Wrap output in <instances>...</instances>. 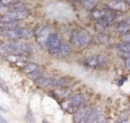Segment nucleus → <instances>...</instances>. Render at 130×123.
Wrapping results in <instances>:
<instances>
[{"mask_svg":"<svg viewBox=\"0 0 130 123\" xmlns=\"http://www.w3.org/2000/svg\"><path fill=\"white\" fill-rule=\"evenodd\" d=\"M34 49L30 43L23 41L22 39L11 40L8 42H0V55L7 56L9 54H32Z\"/></svg>","mask_w":130,"mask_h":123,"instance_id":"1","label":"nucleus"},{"mask_svg":"<svg viewBox=\"0 0 130 123\" xmlns=\"http://www.w3.org/2000/svg\"><path fill=\"white\" fill-rule=\"evenodd\" d=\"M33 36V31L27 27H10V29L0 30V37L2 38H8L11 40H17V39H29Z\"/></svg>","mask_w":130,"mask_h":123,"instance_id":"2","label":"nucleus"},{"mask_svg":"<svg viewBox=\"0 0 130 123\" xmlns=\"http://www.w3.org/2000/svg\"><path fill=\"white\" fill-rule=\"evenodd\" d=\"M83 100H85V97L82 94H75L73 96L64 98V100L61 101V106L66 113L73 114L74 111L83 103Z\"/></svg>","mask_w":130,"mask_h":123,"instance_id":"3","label":"nucleus"},{"mask_svg":"<svg viewBox=\"0 0 130 123\" xmlns=\"http://www.w3.org/2000/svg\"><path fill=\"white\" fill-rule=\"evenodd\" d=\"M62 39L61 37L58 36L57 33H50L49 36H48L47 40H46V45H45V48L48 50V52H49L50 55H53V56H56V54L58 52L59 48H61L62 46Z\"/></svg>","mask_w":130,"mask_h":123,"instance_id":"4","label":"nucleus"},{"mask_svg":"<svg viewBox=\"0 0 130 123\" xmlns=\"http://www.w3.org/2000/svg\"><path fill=\"white\" fill-rule=\"evenodd\" d=\"M50 33H52V29H50L48 25H39L36 31L33 32V36L36 37L37 42H38L41 47L45 48L46 40H47L48 36H49Z\"/></svg>","mask_w":130,"mask_h":123,"instance_id":"5","label":"nucleus"},{"mask_svg":"<svg viewBox=\"0 0 130 123\" xmlns=\"http://www.w3.org/2000/svg\"><path fill=\"white\" fill-rule=\"evenodd\" d=\"M90 111V107L87 105V104H81L75 111H74V117H73V121L74 122H78V123H85V120L87 117L88 113Z\"/></svg>","mask_w":130,"mask_h":123,"instance_id":"6","label":"nucleus"},{"mask_svg":"<svg viewBox=\"0 0 130 123\" xmlns=\"http://www.w3.org/2000/svg\"><path fill=\"white\" fill-rule=\"evenodd\" d=\"M6 59L11 64H15L17 66H21V65H25L29 61V56L26 54H9L7 55Z\"/></svg>","mask_w":130,"mask_h":123,"instance_id":"7","label":"nucleus"},{"mask_svg":"<svg viewBox=\"0 0 130 123\" xmlns=\"http://www.w3.org/2000/svg\"><path fill=\"white\" fill-rule=\"evenodd\" d=\"M79 47L81 48H85L87 46H89L92 41V37L87 30L82 29V30H79Z\"/></svg>","mask_w":130,"mask_h":123,"instance_id":"8","label":"nucleus"},{"mask_svg":"<svg viewBox=\"0 0 130 123\" xmlns=\"http://www.w3.org/2000/svg\"><path fill=\"white\" fill-rule=\"evenodd\" d=\"M114 21H115V15L111 11V13L106 14L105 16H103L102 18H99L98 21H96V22H97V25H99L102 29H104V27L111 26L114 23Z\"/></svg>","mask_w":130,"mask_h":123,"instance_id":"9","label":"nucleus"},{"mask_svg":"<svg viewBox=\"0 0 130 123\" xmlns=\"http://www.w3.org/2000/svg\"><path fill=\"white\" fill-rule=\"evenodd\" d=\"M107 6L111 10H117V11H126L129 8L128 7L129 5H127L123 1H120V0H111L107 4Z\"/></svg>","mask_w":130,"mask_h":123,"instance_id":"10","label":"nucleus"},{"mask_svg":"<svg viewBox=\"0 0 130 123\" xmlns=\"http://www.w3.org/2000/svg\"><path fill=\"white\" fill-rule=\"evenodd\" d=\"M101 114H102L101 108L96 107V108H94V110H91V108H90V111H89V113H88L87 117H86L85 122L86 123L97 122V121H98V119H99V116H101Z\"/></svg>","mask_w":130,"mask_h":123,"instance_id":"11","label":"nucleus"},{"mask_svg":"<svg viewBox=\"0 0 130 123\" xmlns=\"http://www.w3.org/2000/svg\"><path fill=\"white\" fill-rule=\"evenodd\" d=\"M111 13V9H91V13H90V17L94 21H98L99 18H102L103 16H105L106 14Z\"/></svg>","mask_w":130,"mask_h":123,"instance_id":"12","label":"nucleus"},{"mask_svg":"<svg viewBox=\"0 0 130 123\" xmlns=\"http://www.w3.org/2000/svg\"><path fill=\"white\" fill-rule=\"evenodd\" d=\"M36 82H37V84H38L40 88H48L49 85H52L53 78L47 76V75H40L36 80Z\"/></svg>","mask_w":130,"mask_h":123,"instance_id":"13","label":"nucleus"},{"mask_svg":"<svg viewBox=\"0 0 130 123\" xmlns=\"http://www.w3.org/2000/svg\"><path fill=\"white\" fill-rule=\"evenodd\" d=\"M70 54H71V47H70L69 43H65L63 41V42H62L61 48H59V50H58V52L56 54V56L55 57H58V58H65V57H67Z\"/></svg>","mask_w":130,"mask_h":123,"instance_id":"14","label":"nucleus"},{"mask_svg":"<svg viewBox=\"0 0 130 123\" xmlns=\"http://www.w3.org/2000/svg\"><path fill=\"white\" fill-rule=\"evenodd\" d=\"M94 40L96 41L98 45H108L111 41V38L107 33H104V32H99L98 34H96V37L94 38Z\"/></svg>","mask_w":130,"mask_h":123,"instance_id":"15","label":"nucleus"},{"mask_svg":"<svg viewBox=\"0 0 130 123\" xmlns=\"http://www.w3.org/2000/svg\"><path fill=\"white\" fill-rule=\"evenodd\" d=\"M83 64L87 67H90V68H98V59H97V55H92V56H89L83 61Z\"/></svg>","mask_w":130,"mask_h":123,"instance_id":"16","label":"nucleus"},{"mask_svg":"<svg viewBox=\"0 0 130 123\" xmlns=\"http://www.w3.org/2000/svg\"><path fill=\"white\" fill-rule=\"evenodd\" d=\"M76 1H79L88 10L94 9L97 6V4H98V0H76Z\"/></svg>","mask_w":130,"mask_h":123,"instance_id":"17","label":"nucleus"},{"mask_svg":"<svg viewBox=\"0 0 130 123\" xmlns=\"http://www.w3.org/2000/svg\"><path fill=\"white\" fill-rule=\"evenodd\" d=\"M130 27H129V23L126 22V21H121V22L118 23L117 25V31L119 32L120 34H124L127 32H129Z\"/></svg>","mask_w":130,"mask_h":123,"instance_id":"18","label":"nucleus"},{"mask_svg":"<svg viewBox=\"0 0 130 123\" xmlns=\"http://www.w3.org/2000/svg\"><path fill=\"white\" fill-rule=\"evenodd\" d=\"M38 68H39V65L36 64V63H26V64L23 66L22 71L24 72L25 74H30V73L34 72L36 69H38Z\"/></svg>","mask_w":130,"mask_h":123,"instance_id":"19","label":"nucleus"},{"mask_svg":"<svg viewBox=\"0 0 130 123\" xmlns=\"http://www.w3.org/2000/svg\"><path fill=\"white\" fill-rule=\"evenodd\" d=\"M79 30H73L71 32V36H70V43H71L73 47L78 48L79 47Z\"/></svg>","mask_w":130,"mask_h":123,"instance_id":"20","label":"nucleus"},{"mask_svg":"<svg viewBox=\"0 0 130 123\" xmlns=\"http://www.w3.org/2000/svg\"><path fill=\"white\" fill-rule=\"evenodd\" d=\"M67 80H69V79H67L66 76H62V78H58V79H56V80H53L52 85H54V87H56V88H63L67 84V82H69Z\"/></svg>","mask_w":130,"mask_h":123,"instance_id":"21","label":"nucleus"},{"mask_svg":"<svg viewBox=\"0 0 130 123\" xmlns=\"http://www.w3.org/2000/svg\"><path fill=\"white\" fill-rule=\"evenodd\" d=\"M118 49L120 50V52L124 55L126 57L129 56L130 54V42H122L118 46Z\"/></svg>","mask_w":130,"mask_h":123,"instance_id":"22","label":"nucleus"},{"mask_svg":"<svg viewBox=\"0 0 130 123\" xmlns=\"http://www.w3.org/2000/svg\"><path fill=\"white\" fill-rule=\"evenodd\" d=\"M97 59H98V68L105 67L108 64V57L105 54H97Z\"/></svg>","mask_w":130,"mask_h":123,"instance_id":"23","label":"nucleus"},{"mask_svg":"<svg viewBox=\"0 0 130 123\" xmlns=\"http://www.w3.org/2000/svg\"><path fill=\"white\" fill-rule=\"evenodd\" d=\"M27 75H29V78L31 79V80H33V81H36L37 79L39 78V76L41 75V72H40V69H36V71L34 72H32V73H30V74H27Z\"/></svg>","mask_w":130,"mask_h":123,"instance_id":"24","label":"nucleus"},{"mask_svg":"<svg viewBox=\"0 0 130 123\" xmlns=\"http://www.w3.org/2000/svg\"><path fill=\"white\" fill-rule=\"evenodd\" d=\"M18 2H21V0H0V5H4V6H11Z\"/></svg>","mask_w":130,"mask_h":123,"instance_id":"25","label":"nucleus"},{"mask_svg":"<svg viewBox=\"0 0 130 123\" xmlns=\"http://www.w3.org/2000/svg\"><path fill=\"white\" fill-rule=\"evenodd\" d=\"M121 40H122V42H130L129 32H127V33H124V34H121Z\"/></svg>","mask_w":130,"mask_h":123,"instance_id":"26","label":"nucleus"},{"mask_svg":"<svg viewBox=\"0 0 130 123\" xmlns=\"http://www.w3.org/2000/svg\"><path fill=\"white\" fill-rule=\"evenodd\" d=\"M124 64H126V68L129 69L130 68V58H129V56L126 57V59H124Z\"/></svg>","mask_w":130,"mask_h":123,"instance_id":"27","label":"nucleus"},{"mask_svg":"<svg viewBox=\"0 0 130 123\" xmlns=\"http://www.w3.org/2000/svg\"><path fill=\"white\" fill-rule=\"evenodd\" d=\"M0 122H6V120H5L4 117H1V116H0Z\"/></svg>","mask_w":130,"mask_h":123,"instance_id":"28","label":"nucleus"},{"mask_svg":"<svg viewBox=\"0 0 130 123\" xmlns=\"http://www.w3.org/2000/svg\"><path fill=\"white\" fill-rule=\"evenodd\" d=\"M123 2H126L127 5H129L130 4V0H123Z\"/></svg>","mask_w":130,"mask_h":123,"instance_id":"29","label":"nucleus"}]
</instances>
